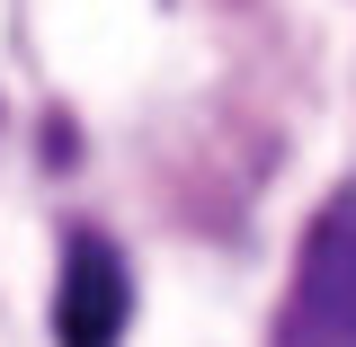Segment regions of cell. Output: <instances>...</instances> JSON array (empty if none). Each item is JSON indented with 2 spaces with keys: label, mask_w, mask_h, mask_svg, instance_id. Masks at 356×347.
Listing matches in <instances>:
<instances>
[{
  "label": "cell",
  "mask_w": 356,
  "mask_h": 347,
  "mask_svg": "<svg viewBox=\"0 0 356 347\" xmlns=\"http://www.w3.org/2000/svg\"><path fill=\"white\" fill-rule=\"evenodd\" d=\"M276 347H356V187H339L312 214Z\"/></svg>",
  "instance_id": "cell-1"
},
{
  "label": "cell",
  "mask_w": 356,
  "mask_h": 347,
  "mask_svg": "<svg viewBox=\"0 0 356 347\" xmlns=\"http://www.w3.org/2000/svg\"><path fill=\"white\" fill-rule=\"evenodd\" d=\"M134 285L107 232H72L63 250V285H54V347H125Z\"/></svg>",
  "instance_id": "cell-2"
}]
</instances>
